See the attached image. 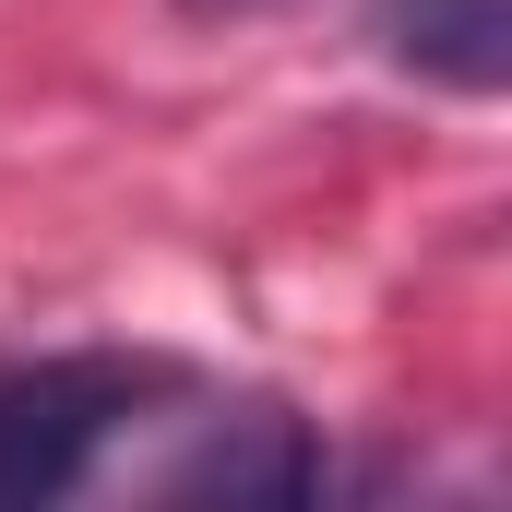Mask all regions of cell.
Wrapping results in <instances>:
<instances>
[{
  "instance_id": "cell-4",
  "label": "cell",
  "mask_w": 512,
  "mask_h": 512,
  "mask_svg": "<svg viewBox=\"0 0 512 512\" xmlns=\"http://www.w3.org/2000/svg\"><path fill=\"white\" fill-rule=\"evenodd\" d=\"M191 24H251V12H274V0H179Z\"/></svg>"
},
{
  "instance_id": "cell-3",
  "label": "cell",
  "mask_w": 512,
  "mask_h": 512,
  "mask_svg": "<svg viewBox=\"0 0 512 512\" xmlns=\"http://www.w3.org/2000/svg\"><path fill=\"white\" fill-rule=\"evenodd\" d=\"M370 36L417 84H453V96H501L512 84V0H382Z\"/></svg>"
},
{
  "instance_id": "cell-1",
  "label": "cell",
  "mask_w": 512,
  "mask_h": 512,
  "mask_svg": "<svg viewBox=\"0 0 512 512\" xmlns=\"http://www.w3.org/2000/svg\"><path fill=\"white\" fill-rule=\"evenodd\" d=\"M167 393H179V370L167 358H120V346H72V358L0 370V512L72 501Z\"/></svg>"
},
{
  "instance_id": "cell-2",
  "label": "cell",
  "mask_w": 512,
  "mask_h": 512,
  "mask_svg": "<svg viewBox=\"0 0 512 512\" xmlns=\"http://www.w3.org/2000/svg\"><path fill=\"white\" fill-rule=\"evenodd\" d=\"M155 489L167 501H227V512H298L334 489V453L286 405H215V417H191V453L155 465Z\"/></svg>"
}]
</instances>
